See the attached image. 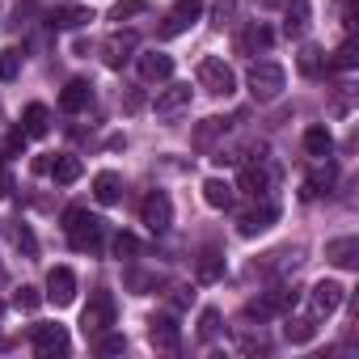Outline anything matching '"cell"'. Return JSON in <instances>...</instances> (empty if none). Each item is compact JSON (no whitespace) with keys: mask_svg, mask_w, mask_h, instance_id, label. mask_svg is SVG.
<instances>
[{"mask_svg":"<svg viewBox=\"0 0 359 359\" xmlns=\"http://www.w3.org/2000/svg\"><path fill=\"white\" fill-rule=\"evenodd\" d=\"M64 233H68V241H72L76 254H97V250H102L106 220H102V216H89L85 208H68V212H64Z\"/></svg>","mask_w":359,"mask_h":359,"instance_id":"cell-1","label":"cell"},{"mask_svg":"<svg viewBox=\"0 0 359 359\" xmlns=\"http://www.w3.org/2000/svg\"><path fill=\"white\" fill-rule=\"evenodd\" d=\"M283 85H287V72L279 64L262 60V64L250 68V93H254V102H279L283 97Z\"/></svg>","mask_w":359,"mask_h":359,"instance_id":"cell-2","label":"cell"},{"mask_svg":"<svg viewBox=\"0 0 359 359\" xmlns=\"http://www.w3.org/2000/svg\"><path fill=\"white\" fill-rule=\"evenodd\" d=\"M199 89H208L212 97H233L237 93V76H233V68L224 64V60H216V55H208V60H199Z\"/></svg>","mask_w":359,"mask_h":359,"instance_id":"cell-3","label":"cell"},{"mask_svg":"<svg viewBox=\"0 0 359 359\" xmlns=\"http://www.w3.org/2000/svg\"><path fill=\"white\" fill-rule=\"evenodd\" d=\"M110 325H114V296L110 292H93L85 313H81V330L89 338V334H106Z\"/></svg>","mask_w":359,"mask_h":359,"instance_id":"cell-4","label":"cell"},{"mask_svg":"<svg viewBox=\"0 0 359 359\" xmlns=\"http://www.w3.org/2000/svg\"><path fill=\"white\" fill-rule=\"evenodd\" d=\"M30 342H34V351H39L43 359H51V355H68V346H72L68 330H64V325H47V321H39V325L30 330Z\"/></svg>","mask_w":359,"mask_h":359,"instance_id":"cell-5","label":"cell"},{"mask_svg":"<svg viewBox=\"0 0 359 359\" xmlns=\"http://www.w3.org/2000/svg\"><path fill=\"white\" fill-rule=\"evenodd\" d=\"M199 18H203V0H177V5L169 9V18H165V26H161V39H177L182 30H191Z\"/></svg>","mask_w":359,"mask_h":359,"instance_id":"cell-6","label":"cell"},{"mask_svg":"<svg viewBox=\"0 0 359 359\" xmlns=\"http://www.w3.org/2000/svg\"><path fill=\"white\" fill-rule=\"evenodd\" d=\"M140 216H144L148 233H169V224H173V203H169V195H165V191H152V195L144 199Z\"/></svg>","mask_w":359,"mask_h":359,"instance_id":"cell-7","label":"cell"},{"mask_svg":"<svg viewBox=\"0 0 359 359\" xmlns=\"http://www.w3.org/2000/svg\"><path fill=\"white\" fill-rule=\"evenodd\" d=\"M296 300H300V292H296V287H283V292H271V296H262V300H250V304H245V317L266 321V317H275V313L296 309Z\"/></svg>","mask_w":359,"mask_h":359,"instance_id":"cell-8","label":"cell"},{"mask_svg":"<svg viewBox=\"0 0 359 359\" xmlns=\"http://www.w3.org/2000/svg\"><path fill=\"white\" fill-rule=\"evenodd\" d=\"M148 342L156 351H177L182 346V330H177V321L169 313H156V317H148Z\"/></svg>","mask_w":359,"mask_h":359,"instance_id":"cell-9","label":"cell"},{"mask_svg":"<svg viewBox=\"0 0 359 359\" xmlns=\"http://www.w3.org/2000/svg\"><path fill=\"white\" fill-rule=\"evenodd\" d=\"M313 317H330V313H338L342 309V300H346V287L338 283V279H321L317 287H313Z\"/></svg>","mask_w":359,"mask_h":359,"instance_id":"cell-10","label":"cell"},{"mask_svg":"<svg viewBox=\"0 0 359 359\" xmlns=\"http://www.w3.org/2000/svg\"><path fill=\"white\" fill-rule=\"evenodd\" d=\"M47 300H51L55 309H64V304L76 300V275H72L68 266H55V271L47 275Z\"/></svg>","mask_w":359,"mask_h":359,"instance_id":"cell-11","label":"cell"},{"mask_svg":"<svg viewBox=\"0 0 359 359\" xmlns=\"http://www.w3.org/2000/svg\"><path fill=\"white\" fill-rule=\"evenodd\" d=\"M187 106H191V85H169L165 93H156V114H161V118L182 114Z\"/></svg>","mask_w":359,"mask_h":359,"instance_id":"cell-12","label":"cell"},{"mask_svg":"<svg viewBox=\"0 0 359 359\" xmlns=\"http://www.w3.org/2000/svg\"><path fill=\"white\" fill-rule=\"evenodd\" d=\"M131 51H135V34H110V39L102 43V60H106V68H123V64L131 60Z\"/></svg>","mask_w":359,"mask_h":359,"instance_id":"cell-13","label":"cell"},{"mask_svg":"<svg viewBox=\"0 0 359 359\" xmlns=\"http://www.w3.org/2000/svg\"><path fill=\"white\" fill-rule=\"evenodd\" d=\"M89 102H93V85L89 81H68L64 93H60V110H68V114H81Z\"/></svg>","mask_w":359,"mask_h":359,"instance_id":"cell-14","label":"cell"},{"mask_svg":"<svg viewBox=\"0 0 359 359\" xmlns=\"http://www.w3.org/2000/svg\"><path fill=\"white\" fill-rule=\"evenodd\" d=\"M279 220V208L275 203H262L258 212H250V216H241V224H237V233L241 237H258V233H266L271 224Z\"/></svg>","mask_w":359,"mask_h":359,"instance_id":"cell-15","label":"cell"},{"mask_svg":"<svg viewBox=\"0 0 359 359\" xmlns=\"http://www.w3.org/2000/svg\"><path fill=\"white\" fill-rule=\"evenodd\" d=\"M271 182H275V173H271L266 165H245L237 187H241L245 195H254V199H258V195H266V191H271Z\"/></svg>","mask_w":359,"mask_h":359,"instance_id":"cell-16","label":"cell"},{"mask_svg":"<svg viewBox=\"0 0 359 359\" xmlns=\"http://www.w3.org/2000/svg\"><path fill=\"white\" fill-rule=\"evenodd\" d=\"M135 64H140V76H144V81H169V76H173V60H169L165 51H148V55H140Z\"/></svg>","mask_w":359,"mask_h":359,"instance_id":"cell-17","label":"cell"},{"mask_svg":"<svg viewBox=\"0 0 359 359\" xmlns=\"http://www.w3.org/2000/svg\"><path fill=\"white\" fill-rule=\"evenodd\" d=\"M325 258H330L334 266L351 271V266H359V241H355V237H338V241L325 245Z\"/></svg>","mask_w":359,"mask_h":359,"instance_id":"cell-18","label":"cell"},{"mask_svg":"<svg viewBox=\"0 0 359 359\" xmlns=\"http://www.w3.org/2000/svg\"><path fill=\"white\" fill-rule=\"evenodd\" d=\"M304 30H309V0H287L283 5V34L300 39Z\"/></svg>","mask_w":359,"mask_h":359,"instance_id":"cell-19","label":"cell"},{"mask_svg":"<svg viewBox=\"0 0 359 359\" xmlns=\"http://www.w3.org/2000/svg\"><path fill=\"white\" fill-rule=\"evenodd\" d=\"M89 22H93V9H85V5H68V9H55L51 13V26L55 30H81Z\"/></svg>","mask_w":359,"mask_h":359,"instance_id":"cell-20","label":"cell"},{"mask_svg":"<svg viewBox=\"0 0 359 359\" xmlns=\"http://www.w3.org/2000/svg\"><path fill=\"white\" fill-rule=\"evenodd\" d=\"M203 199H208V208L229 212V208H233V199H237V191H233L229 182H220V177H208V182H203Z\"/></svg>","mask_w":359,"mask_h":359,"instance_id":"cell-21","label":"cell"},{"mask_svg":"<svg viewBox=\"0 0 359 359\" xmlns=\"http://www.w3.org/2000/svg\"><path fill=\"white\" fill-rule=\"evenodd\" d=\"M93 195H97V203H118V195H123V177H118L114 169H102V173L93 177Z\"/></svg>","mask_w":359,"mask_h":359,"instance_id":"cell-22","label":"cell"},{"mask_svg":"<svg viewBox=\"0 0 359 359\" xmlns=\"http://www.w3.org/2000/svg\"><path fill=\"white\" fill-rule=\"evenodd\" d=\"M22 131H26L30 140H39V135H47V131H51V114H47V106H43V102L26 106V114H22Z\"/></svg>","mask_w":359,"mask_h":359,"instance_id":"cell-23","label":"cell"},{"mask_svg":"<svg viewBox=\"0 0 359 359\" xmlns=\"http://www.w3.org/2000/svg\"><path fill=\"white\" fill-rule=\"evenodd\" d=\"M304 152L317 156V161H325V156L334 152V135H330V127H321V123L309 127V131H304Z\"/></svg>","mask_w":359,"mask_h":359,"instance_id":"cell-24","label":"cell"},{"mask_svg":"<svg viewBox=\"0 0 359 359\" xmlns=\"http://www.w3.org/2000/svg\"><path fill=\"white\" fill-rule=\"evenodd\" d=\"M271 43H275V30H271V26H262V22H254V26L241 34V43H237V47H241L245 55H254V51H266Z\"/></svg>","mask_w":359,"mask_h":359,"instance_id":"cell-25","label":"cell"},{"mask_svg":"<svg viewBox=\"0 0 359 359\" xmlns=\"http://www.w3.org/2000/svg\"><path fill=\"white\" fill-rule=\"evenodd\" d=\"M283 338H287L292 346L313 342V338H317V317H292V321L283 325Z\"/></svg>","mask_w":359,"mask_h":359,"instance_id":"cell-26","label":"cell"},{"mask_svg":"<svg viewBox=\"0 0 359 359\" xmlns=\"http://www.w3.org/2000/svg\"><path fill=\"white\" fill-rule=\"evenodd\" d=\"M47 173L55 177V182H60V187H72V182H76V177H81V161L64 152V156H55V161L47 165Z\"/></svg>","mask_w":359,"mask_h":359,"instance_id":"cell-27","label":"cell"},{"mask_svg":"<svg viewBox=\"0 0 359 359\" xmlns=\"http://www.w3.org/2000/svg\"><path fill=\"white\" fill-rule=\"evenodd\" d=\"M229 131V123L224 118H203L199 127H195V148H212V140L216 135H224Z\"/></svg>","mask_w":359,"mask_h":359,"instance_id":"cell-28","label":"cell"},{"mask_svg":"<svg viewBox=\"0 0 359 359\" xmlns=\"http://www.w3.org/2000/svg\"><path fill=\"white\" fill-rule=\"evenodd\" d=\"M334 187V165H330V156H325V169H317L309 182H304V199H313V195H321V191H330Z\"/></svg>","mask_w":359,"mask_h":359,"instance_id":"cell-29","label":"cell"},{"mask_svg":"<svg viewBox=\"0 0 359 359\" xmlns=\"http://www.w3.org/2000/svg\"><path fill=\"white\" fill-rule=\"evenodd\" d=\"M224 275V258L216 254V250H203V258H199V279L203 283H216Z\"/></svg>","mask_w":359,"mask_h":359,"instance_id":"cell-30","label":"cell"},{"mask_svg":"<svg viewBox=\"0 0 359 359\" xmlns=\"http://www.w3.org/2000/svg\"><path fill=\"white\" fill-rule=\"evenodd\" d=\"M140 13H148V0H118L110 9V22H127V18H140Z\"/></svg>","mask_w":359,"mask_h":359,"instance_id":"cell-31","label":"cell"},{"mask_svg":"<svg viewBox=\"0 0 359 359\" xmlns=\"http://www.w3.org/2000/svg\"><path fill=\"white\" fill-rule=\"evenodd\" d=\"M321 68H325V55H321V47H304V51H300V72H304V76H317Z\"/></svg>","mask_w":359,"mask_h":359,"instance_id":"cell-32","label":"cell"},{"mask_svg":"<svg viewBox=\"0 0 359 359\" xmlns=\"http://www.w3.org/2000/svg\"><path fill=\"white\" fill-rule=\"evenodd\" d=\"M22 72V55L18 51H0V81H13Z\"/></svg>","mask_w":359,"mask_h":359,"instance_id":"cell-33","label":"cell"},{"mask_svg":"<svg viewBox=\"0 0 359 359\" xmlns=\"http://www.w3.org/2000/svg\"><path fill=\"white\" fill-rule=\"evenodd\" d=\"M127 351V338L123 334H102L97 338V355H123Z\"/></svg>","mask_w":359,"mask_h":359,"instance_id":"cell-34","label":"cell"},{"mask_svg":"<svg viewBox=\"0 0 359 359\" xmlns=\"http://www.w3.org/2000/svg\"><path fill=\"white\" fill-rule=\"evenodd\" d=\"M199 334H203V338H216V334H220V313H216V309H203V313H199Z\"/></svg>","mask_w":359,"mask_h":359,"instance_id":"cell-35","label":"cell"},{"mask_svg":"<svg viewBox=\"0 0 359 359\" xmlns=\"http://www.w3.org/2000/svg\"><path fill=\"white\" fill-rule=\"evenodd\" d=\"M127 287H131V292H152V287H156V275H144V271H127Z\"/></svg>","mask_w":359,"mask_h":359,"instance_id":"cell-36","label":"cell"},{"mask_svg":"<svg viewBox=\"0 0 359 359\" xmlns=\"http://www.w3.org/2000/svg\"><path fill=\"white\" fill-rule=\"evenodd\" d=\"M355 51H359L355 39H346V43L338 47V55H334V68H355Z\"/></svg>","mask_w":359,"mask_h":359,"instance_id":"cell-37","label":"cell"},{"mask_svg":"<svg viewBox=\"0 0 359 359\" xmlns=\"http://www.w3.org/2000/svg\"><path fill=\"white\" fill-rule=\"evenodd\" d=\"M114 254H118V258H131V254H140V241H135L131 233H118V237H114Z\"/></svg>","mask_w":359,"mask_h":359,"instance_id":"cell-38","label":"cell"},{"mask_svg":"<svg viewBox=\"0 0 359 359\" xmlns=\"http://www.w3.org/2000/svg\"><path fill=\"white\" fill-rule=\"evenodd\" d=\"M13 300H18V309H26V313H34V309L43 304V296H39V287H22V292H18Z\"/></svg>","mask_w":359,"mask_h":359,"instance_id":"cell-39","label":"cell"},{"mask_svg":"<svg viewBox=\"0 0 359 359\" xmlns=\"http://www.w3.org/2000/svg\"><path fill=\"white\" fill-rule=\"evenodd\" d=\"M233 13H237V0H216V9H212L216 26H229V22H233Z\"/></svg>","mask_w":359,"mask_h":359,"instance_id":"cell-40","label":"cell"},{"mask_svg":"<svg viewBox=\"0 0 359 359\" xmlns=\"http://www.w3.org/2000/svg\"><path fill=\"white\" fill-rule=\"evenodd\" d=\"M18 245H22V250H26V258H34V254H39V241H34V233H30V229H26V224H22V229H18Z\"/></svg>","mask_w":359,"mask_h":359,"instance_id":"cell-41","label":"cell"},{"mask_svg":"<svg viewBox=\"0 0 359 359\" xmlns=\"http://www.w3.org/2000/svg\"><path fill=\"white\" fill-rule=\"evenodd\" d=\"M9 195H13V177L5 169V156H0V199H9Z\"/></svg>","mask_w":359,"mask_h":359,"instance_id":"cell-42","label":"cell"},{"mask_svg":"<svg viewBox=\"0 0 359 359\" xmlns=\"http://www.w3.org/2000/svg\"><path fill=\"white\" fill-rule=\"evenodd\" d=\"M123 106H127V110H140V106H144V93H140V89H131V93H127V102H123Z\"/></svg>","mask_w":359,"mask_h":359,"instance_id":"cell-43","label":"cell"},{"mask_svg":"<svg viewBox=\"0 0 359 359\" xmlns=\"http://www.w3.org/2000/svg\"><path fill=\"white\" fill-rule=\"evenodd\" d=\"M0 317H5V304H0Z\"/></svg>","mask_w":359,"mask_h":359,"instance_id":"cell-44","label":"cell"}]
</instances>
